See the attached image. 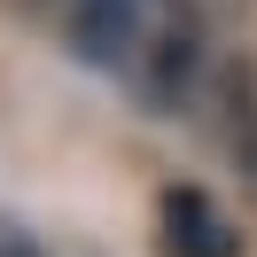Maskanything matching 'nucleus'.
Returning <instances> with one entry per match:
<instances>
[{
	"label": "nucleus",
	"mask_w": 257,
	"mask_h": 257,
	"mask_svg": "<svg viewBox=\"0 0 257 257\" xmlns=\"http://www.w3.org/2000/svg\"><path fill=\"white\" fill-rule=\"evenodd\" d=\"M156 218H164V249H172V257H241L234 218H226L203 187H164Z\"/></svg>",
	"instance_id": "nucleus-1"
}]
</instances>
